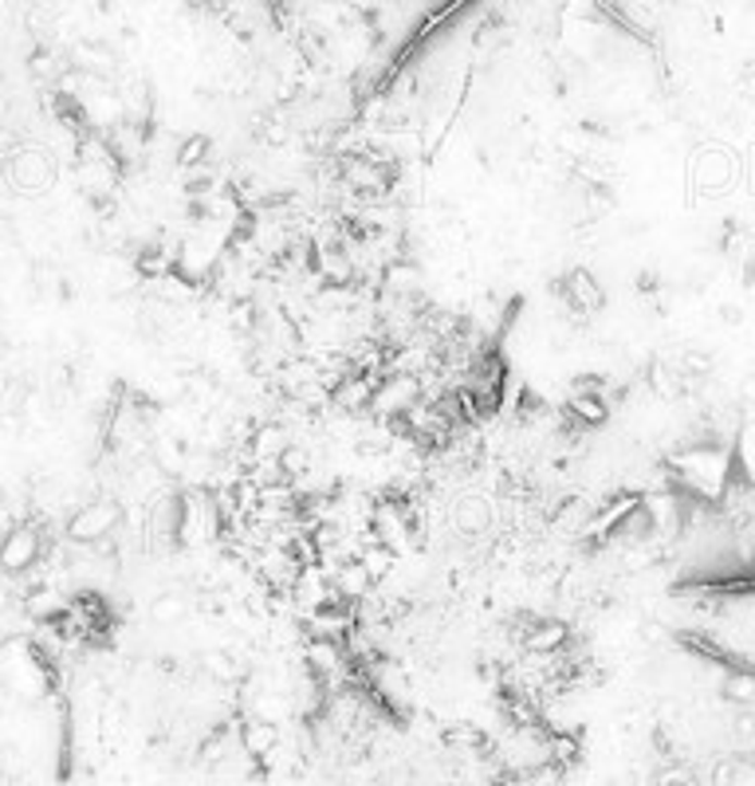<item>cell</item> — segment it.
<instances>
[{"instance_id":"1","label":"cell","mask_w":755,"mask_h":786,"mask_svg":"<svg viewBox=\"0 0 755 786\" xmlns=\"http://www.w3.org/2000/svg\"><path fill=\"white\" fill-rule=\"evenodd\" d=\"M122 507L114 500H95V504H83L80 512L68 519V535L75 543H99L119 527Z\"/></svg>"},{"instance_id":"2","label":"cell","mask_w":755,"mask_h":786,"mask_svg":"<svg viewBox=\"0 0 755 786\" xmlns=\"http://www.w3.org/2000/svg\"><path fill=\"white\" fill-rule=\"evenodd\" d=\"M36 558H40V535H36V527H12L4 535V543H0V566L9 575H21Z\"/></svg>"},{"instance_id":"3","label":"cell","mask_w":755,"mask_h":786,"mask_svg":"<svg viewBox=\"0 0 755 786\" xmlns=\"http://www.w3.org/2000/svg\"><path fill=\"white\" fill-rule=\"evenodd\" d=\"M370 402H374V382L363 378V373H346L343 382L331 390V405L334 409H343V414H370Z\"/></svg>"},{"instance_id":"4","label":"cell","mask_w":755,"mask_h":786,"mask_svg":"<svg viewBox=\"0 0 755 786\" xmlns=\"http://www.w3.org/2000/svg\"><path fill=\"white\" fill-rule=\"evenodd\" d=\"M241 747L244 756H252V763H268L272 751L280 747V727L264 724V720H248L241 732Z\"/></svg>"},{"instance_id":"5","label":"cell","mask_w":755,"mask_h":786,"mask_svg":"<svg viewBox=\"0 0 755 786\" xmlns=\"http://www.w3.org/2000/svg\"><path fill=\"white\" fill-rule=\"evenodd\" d=\"M563 295L571 307H579V311H598V307H602V283L586 272V268H574V272L567 275Z\"/></svg>"},{"instance_id":"6","label":"cell","mask_w":755,"mask_h":786,"mask_svg":"<svg viewBox=\"0 0 755 786\" xmlns=\"http://www.w3.org/2000/svg\"><path fill=\"white\" fill-rule=\"evenodd\" d=\"M567 417H571V425H586V429H595V425H606L610 409L598 402L595 393H571V397H567Z\"/></svg>"},{"instance_id":"7","label":"cell","mask_w":755,"mask_h":786,"mask_svg":"<svg viewBox=\"0 0 755 786\" xmlns=\"http://www.w3.org/2000/svg\"><path fill=\"white\" fill-rule=\"evenodd\" d=\"M488 519H492V512H488V504H484L480 495H464L461 504H456V527H461L464 535H480L484 527H488Z\"/></svg>"},{"instance_id":"8","label":"cell","mask_w":755,"mask_h":786,"mask_svg":"<svg viewBox=\"0 0 755 786\" xmlns=\"http://www.w3.org/2000/svg\"><path fill=\"white\" fill-rule=\"evenodd\" d=\"M752 696H755L752 673H732V676H724V700H728V704L747 708V704H752Z\"/></svg>"},{"instance_id":"9","label":"cell","mask_w":755,"mask_h":786,"mask_svg":"<svg viewBox=\"0 0 755 786\" xmlns=\"http://www.w3.org/2000/svg\"><path fill=\"white\" fill-rule=\"evenodd\" d=\"M185 610H190V602H185L182 594H161L158 602H154V622H178Z\"/></svg>"},{"instance_id":"10","label":"cell","mask_w":755,"mask_h":786,"mask_svg":"<svg viewBox=\"0 0 755 786\" xmlns=\"http://www.w3.org/2000/svg\"><path fill=\"white\" fill-rule=\"evenodd\" d=\"M205 153H209V138H202V134H197V138H190L182 150H178V162H182V170H193V165L205 162Z\"/></svg>"}]
</instances>
